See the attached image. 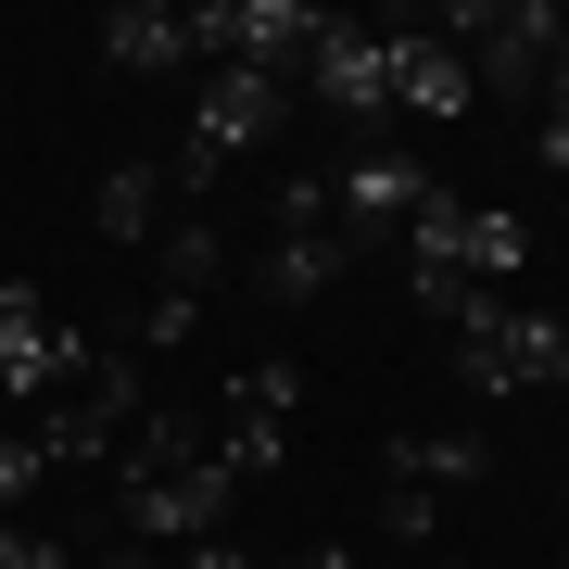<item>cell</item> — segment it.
<instances>
[{"label":"cell","mask_w":569,"mask_h":569,"mask_svg":"<svg viewBox=\"0 0 569 569\" xmlns=\"http://www.w3.org/2000/svg\"><path fill=\"white\" fill-rule=\"evenodd\" d=\"M114 493H127V531H140V545H216L228 507H241L228 456H216L190 418H152V406H140V430L114 443Z\"/></svg>","instance_id":"1"},{"label":"cell","mask_w":569,"mask_h":569,"mask_svg":"<svg viewBox=\"0 0 569 569\" xmlns=\"http://www.w3.org/2000/svg\"><path fill=\"white\" fill-rule=\"evenodd\" d=\"M430 39H456V63H468V89H531L557 63V39H569V13L557 0H456L443 26H430Z\"/></svg>","instance_id":"2"},{"label":"cell","mask_w":569,"mask_h":569,"mask_svg":"<svg viewBox=\"0 0 569 569\" xmlns=\"http://www.w3.org/2000/svg\"><path fill=\"white\" fill-rule=\"evenodd\" d=\"M89 367H102V342H89V329H63L39 291L26 279H0V406H63V392L89 380Z\"/></svg>","instance_id":"3"},{"label":"cell","mask_w":569,"mask_h":569,"mask_svg":"<svg viewBox=\"0 0 569 569\" xmlns=\"http://www.w3.org/2000/svg\"><path fill=\"white\" fill-rule=\"evenodd\" d=\"M456 380L468 392H569V317L493 305L481 329H456Z\"/></svg>","instance_id":"4"},{"label":"cell","mask_w":569,"mask_h":569,"mask_svg":"<svg viewBox=\"0 0 569 569\" xmlns=\"http://www.w3.org/2000/svg\"><path fill=\"white\" fill-rule=\"evenodd\" d=\"M190 51L203 63H228V77H305V51H317V13L305 0H203L190 13Z\"/></svg>","instance_id":"5"},{"label":"cell","mask_w":569,"mask_h":569,"mask_svg":"<svg viewBox=\"0 0 569 569\" xmlns=\"http://www.w3.org/2000/svg\"><path fill=\"white\" fill-rule=\"evenodd\" d=\"M406 266H456V279L507 291L519 266H531V228H519L507 203H443V190H430V203H418V228H406Z\"/></svg>","instance_id":"6"},{"label":"cell","mask_w":569,"mask_h":569,"mask_svg":"<svg viewBox=\"0 0 569 569\" xmlns=\"http://www.w3.org/2000/svg\"><path fill=\"white\" fill-rule=\"evenodd\" d=\"M291 406H305V367L291 355H266V367H241L228 380V430H216V456H228V481H266V468H291Z\"/></svg>","instance_id":"7"},{"label":"cell","mask_w":569,"mask_h":569,"mask_svg":"<svg viewBox=\"0 0 569 569\" xmlns=\"http://www.w3.org/2000/svg\"><path fill=\"white\" fill-rule=\"evenodd\" d=\"M279 114H291V89H279V77H228V63H203V102H190L178 178L203 190L216 164H228V152H253V140H266V127H279Z\"/></svg>","instance_id":"8"},{"label":"cell","mask_w":569,"mask_h":569,"mask_svg":"<svg viewBox=\"0 0 569 569\" xmlns=\"http://www.w3.org/2000/svg\"><path fill=\"white\" fill-rule=\"evenodd\" d=\"M305 89L342 127H380L392 114V51H380V26H355V13H317V51H305Z\"/></svg>","instance_id":"9"},{"label":"cell","mask_w":569,"mask_h":569,"mask_svg":"<svg viewBox=\"0 0 569 569\" xmlns=\"http://www.w3.org/2000/svg\"><path fill=\"white\" fill-rule=\"evenodd\" d=\"M418 203H430V178L406 152H355L342 178H329V216H342V241H392V228H418Z\"/></svg>","instance_id":"10"},{"label":"cell","mask_w":569,"mask_h":569,"mask_svg":"<svg viewBox=\"0 0 569 569\" xmlns=\"http://www.w3.org/2000/svg\"><path fill=\"white\" fill-rule=\"evenodd\" d=\"M392 114H468L481 89H468V63H456V39H430V26H392Z\"/></svg>","instance_id":"11"},{"label":"cell","mask_w":569,"mask_h":569,"mask_svg":"<svg viewBox=\"0 0 569 569\" xmlns=\"http://www.w3.org/2000/svg\"><path fill=\"white\" fill-rule=\"evenodd\" d=\"M392 481L430 493V507H443V493H481L493 481V443H481V430H406V443H392Z\"/></svg>","instance_id":"12"},{"label":"cell","mask_w":569,"mask_h":569,"mask_svg":"<svg viewBox=\"0 0 569 569\" xmlns=\"http://www.w3.org/2000/svg\"><path fill=\"white\" fill-rule=\"evenodd\" d=\"M102 63H114V77H164V63H203V51H190V13L127 0V13H102Z\"/></svg>","instance_id":"13"},{"label":"cell","mask_w":569,"mask_h":569,"mask_svg":"<svg viewBox=\"0 0 569 569\" xmlns=\"http://www.w3.org/2000/svg\"><path fill=\"white\" fill-rule=\"evenodd\" d=\"M342 266H355V241H342V228H291V241L266 253V291H279V305H317Z\"/></svg>","instance_id":"14"},{"label":"cell","mask_w":569,"mask_h":569,"mask_svg":"<svg viewBox=\"0 0 569 569\" xmlns=\"http://www.w3.org/2000/svg\"><path fill=\"white\" fill-rule=\"evenodd\" d=\"M152 203H164V164H114L89 216H102V241H152Z\"/></svg>","instance_id":"15"},{"label":"cell","mask_w":569,"mask_h":569,"mask_svg":"<svg viewBox=\"0 0 569 569\" xmlns=\"http://www.w3.org/2000/svg\"><path fill=\"white\" fill-rule=\"evenodd\" d=\"M39 481H51V456L26 443V430H0V519H13V507H26V493H39Z\"/></svg>","instance_id":"16"},{"label":"cell","mask_w":569,"mask_h":569,"mask_svg":"<svg viewBox=\"0 0 569 569\" xmlns=\"http://www.w3.org/2000/svg\"><path fill=\"white\" fill-rule=\"evenodd\" d=\"M545 164H569V102H545V140H531Z\"/></svg>","instance_id":"17"},{"label":"cell","mask_w":569,"mask_h":569,"mask_svg":"<svg viewBox=\"0 0 569 569\" xmlns=\"http://www.w3.org/2000/svg\"><path fill=\"white\" fill-rule=\"evenodd\" d=\"M13 569H77V557H63V545H13Z\"/></svg>","instance_id":"18"},{"label":"cell","mask_w":569,"mask_h":569,"mask_svg":"<svg viewBox=\"0 0 569 569\" xmlns=\"http://www.w3.org/2000/svg\"><path fill=\"white\" fill-rule=\"evenodd\" d=\"M557 102H569V39H557Z\"/></svg>","instance_id":"19"},{"label":"cell","mask_w":569,"mask_h":569,"mask_svg":"<svg viewBox=\"0 0 569 569\" xmlns=\"http://www.w3.org/2000/svg\"><path fill=\"white\" fill-rule=\"evenodd\" d=\"M443 569H481V557H443Z\"/></svg>","instance_id":"20"},{"label":"cell","mask_w":569,"mask_h":569,"mask_svg":"<svg viewBox=\"0 0 569 569\" xmlns=\"http://www.w3.org/2000/svg\"><path fill=\"white\" fill-rule=\"evenodd\" d=\"M557 569H569V545H557Z\"/></svg>","instance_id":"21"}]
</instances>
